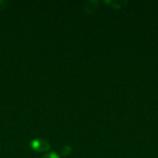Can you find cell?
I'll return each mask as SVG.
<instances>
[{"mask_svg": "<svg viewBox=\"0 0 158 158\" xmlns=\"http://www.w3.org/2000/svg\"><path fill=\"white\" fill-rule=\"evenodd\" d=\"M43 158H59V157H58V156H57L56 153H50V154H48V155L44 156Z\"/></svg>", "mask_w": 158, "mask_h": 158, "instance_id": "cell-2", "label": "cell"}, {"mask_svg": "<svg viewBox=\"0 0 158 158\" xmlns=\"http://www.w3.org/2000/svg\"><path fill=\"white\" fill-rule=\"evenodd\" d=\"M31 147L38 152H44L49 149V143L42 139H35L31 143Z\"/></svg>", "mask_w": 158, "mask_h": 158, "instance_id": "cell-1", "label": "cell"}]
</instances>
